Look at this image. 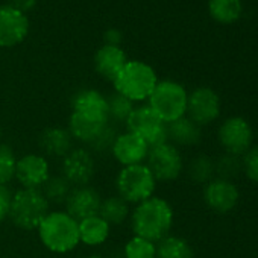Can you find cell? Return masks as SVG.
<instances>
[{
	"label": "cell",
	"mask_w": 258,
	"mask_h": 258,
	"mask_svg": "<svg viewBox=\"0 0 258 258\" xmlns=\"http://www.w3.org/2000/svg\"><path fill=\"white\" fill-rule=\"evenodd\" d=\"M146 166L157 182H173L184 173V157L181 149L166 142L149 148Z\"/></svg>",
	"instance_id": "ba28073f"
},
{
	"label": "cell",
	"mask_w": 258,
	"mask_h": 258,
	"mask_svg": "<svg viewBox=\"0 0 258 258\" xmlns=\"http://www.w3.org/2000/svg\"><path fill=\"white\" fill-rule=\"evenodd\" d=\"M216 178L234 181L238 175H241V157L222 154L214 158Z\"/></svg>",
	"instance_id": "f546056e"
},
{
	"label": "cell",
	"mask_w": 258,
	"mask_h": 258,
	"mask_svg": "<svg viewBox=\"0 0 258 258\" xmlns=\"http://www.w3.org/2000/svg\"><path fill=\"white\" fill-rule=\"evenodd\" d=\"M103 40H105V44H111V46H120L123 37H121V32L118 29H108L103 35Z\"/></svg>",
	"instance_id": "e575fe53"
},
{
	"label": "cell",
	"mask_w": 258,
	"mask_h": 258,
	"mask_svg": "<svg viewBox=\"0 0 258 258\" xmlns=\"http://www.w3.org/2000/svg\"><path fill=\"white\" fill-rule=\"evenodd\" d=\"M29 34L28 14L10 7L0 5V47L11 49L22 44Z\"/></svg>",
	"instance_id": "5bb4252c"
},
{
	"label": "cell",
	"mask_w": 258,
	"mask_h": 258,
	"mask_svg": "<svg viewBox=\"0 0 258 258\" xmlns=\"http://www.w3.org/2000/svg\"><path fill=\"white\" fill-rule=\"evenodd\" d=\"M240 188L235 181L214 178L202 188V201L208 210L217 214L234 211L240 202Z\"/></svg>",
	"instance_id": "8fae6325"
},
{
	"label": "cell",
	"mask_w": 258,
	"mask_h": 258,
	"mask_svg": "<svg viewBox=\"0 0 258 258\" xmlns=\"http://www.w3.org/2000/svg\"><path fill=\"white\" fill-rule=\"evenodd\" d=\"M50 163L43 154H26L17 158L16 163V181L22 188L41 190L44 182L50 178Z\"/></svg>",
	"instance_id": "4fadbf2b"
},
{
	"label": "cell",
	"mask_w": 258,
	"mask_h": 258,
	"mask_svg": "<svg viewBox=\"0 0 258 258\" xmlns=\"http://www.w3.org/2000/svg\"><path fill=\"white\" fill-rule=\"evenodd\" d=\"M37 2H38V0H10L8 5L19 10V11H22V13H25V14H28L31 10L35 8Z\"/></svg>",
	"instance_id": "836d02e7"
},
{
	"label": "cell",
	"mask_w": 258,
	"mask_h": 258,
	"mask_svg": "<svg viewBox=\"0 0 258 258\" xmlns=\"http://www.w3.org/2000/svg\"><path fill=\"white\" fill-rule=\"evenodd\" d=\"M106 102H108V114H109L111 121L126 123L127 117L131 115L133 109L136 108L134 102H131L127 97H124L115 91L112 94L106 96Z\"/></svg>",
	"instance_id": "f1b7e54d"
},
{
	"label": "cell",
	"mask_w": 258,
	"mask_h": 258,
	"mask_svg": "<svg viewBox=\"0 0 258 258\" xmlns=\"http://www.w3.org/2000/svg\"><path fill=\"white\" fill-rule=\"evenodd\" d=\"M84 258H106V256H102V255H97V253H93V255H87Z\"/></svg>",
	"instance_id": "d590c367"
},
{
	"label": "cell",
	"mask_w": 258,
	"mask_h": 258,
	"mask_svg": "<svg viewBox=\"0 0 258 258\" xmlns=\"http://www.w3.org/2000/svg\"><path fill=\"white\" fill-rule=\"evenodd\" d=\"M16 163L17 157L14 149L7 143H0V184L10 185L14 181Z\"/></svg>",
	"instance_id": "4dcf8cb0"
},
{
	"label": "cell",
	"mask_w": 258,
	"mask_h": 258,
	"mask_svg": "<svg viewBox=\"0 0 258 258\" xmlns=\"http://www.w3.org/2000/svg\"><path fill=\"white\" fill-rule=\"evenodd\" d=\"M96 173L93 152L87 148H73L61 160V175L73 185H90Z\"/></svg>",
	"instance_id": "7c38bea8"
},
{
	"label": "cell",
	"mask_w": 258,
	"mask_h": 258,
	"mask_svg": "<svg viewBox=\"0 0 258 258\" xmlns=\"http://www.w3.org/2000/svg\"><path fill=\"white\" fill-rule=\"evenodd\" d=\"M187 99L188 91L182 84L172 79H163L158 81L154 88L151 97L148 99V105L164 123L169 124L181 117H185Z\"/></svg>",
	"instance_id": "8992f818"
},
{
	"label": "cell",
	"mask_w": 258,
	"mask_h": 258,
	"mask_svg": "<svg viewBox=\"0 0 258 258\" xmlns=\"http://www.w3.org/2000/svg\"><path fill=\"white\" fill-rule=\"evenodd\" d=\"M73 185L59 173V175H50V178L44 182L41 187V193L47 199V202L52 205H61L67 201Z\"/></svg>",
	"instance_id": "4316f807"
},
{
	"label": "cell",
	"mask_w": 258,
	"mask_h": 258,
	"mask_svg": "<svg viewBox=\"0 0 258 258\" xmlns=\"http://www.w3.org/2000/svg\"><path fill=\"white\" fill-rule=\"evenodd\" d=\"M157 184L158 182L146 163L121 167L115 176V195L124 199L129 205H137L155 196Z\"/></svg>",
	"instance_id": "277c9868"
},
{
	"label": "cell",
	"mask_w": 258,
	"mask_h": 258,
	"mask_svg": "<svg viewBox=\"0 0 258 258\" xmlns=\"http://www.w3.org/2000/svg\"><path fill=\"white\" fill-rule=\"evenodd\" d=\"M124 258H157V243L133 235L123 247Z\"/></svg>",
	"instance_id": "83f0119b"
},
{
	"label": "cell",
	"mask_w": 258,
	"mask_h": 258,
	"mask_svg": "<svg viewBox=\"0 0 258 258\" xmlns=\"http://www.w3.org/2000/svg\"><path fill=\"white\" fill-rule=\"evenodd\" d=\"M131 205H129L124 199H121L118 195L108 196L102 199L100 208H99V216L109 223L111 226H118L129 220L131 216Z\"/></svg>",
	"instance_id": "cb8c5ba5"
},
{
	"label": "cell",
	"mask_w": 258,
	"mask_h": 258,
	"mask_svg": "<svg viewBox=\"0 0 258 258\" xmlns=\"http://www.w3.org/2000/svg\"><path fill=\"white\" fill-rule=\"evenodd\" d=\"M72 112H76L82 117L97 120V121H111L108 114L106 96L94 88L79 90L72 97Z\"/></svg>",
	"instance_id": "e0dca14e"
},
{
	"label": "cell",
	"mask_w": 258,
	"mask_h": 258,
	"mask_svg": "<svg viewBox=\"0 0 258 258\" xmlns=\"http://www.w3.org/2000/svg\"><path fill=\"white\" fill-rule=\"evenodd\" d=\"M222 114V99L211 87H196L188 93L187 117L198 126L205 127L219 120Z\"/></svg>",
	"instance_id": "30bf717a"
},
{
	"label": "cell",
	"mask_w": 258,
	"mask_h": 258,
	"mask_svg": "<svg viewBox=\"0 0 258 258\" xmlns=\"http://www.w3.org/2000/svg\"><path fill=\"white\" fill-rule=\"evenodd\" d=\"M50 211V204L41 190L19 188L14 191L10 220L23 231H35Z\"/></svg>",
	"instance_id": "5b68a950"
},
{
	"label": "cell",
	"mask_w": 258,
	"mask_h": 258,
	"mask_svg": "<svg viewBox=\"0 0 258 258\" xmlns=\"http://www.w3.org/2000/svg\"><path fill=\"white\" fill-rule=\"evenodd\" d=\"M111 225L106 223L99 214L79 220V240L85 246L97 247L106 243L111 235Z\"/></svg>",
	"instance_id": "7402d4cb"
},
{
	"label": "cell",
	"mask_w": 258,
	"mask_h": 258,
	"mask_svg": "<svg viewBox=\"0 0 258 258\" xmlns=\"http://www.w3.org/2000/svg\"><path fill=\"white\" fill-rule=\"evenodd\" d=\"M241 175L252 184L258 185V145H253L241 157Z\"/></svg>",
	"instance_id": "1f68e13d"
},
{
	"label": "cell",
	"mask_w": 258,
	"mask_h": 258,
	"mask_svg": "<svg viewBox=\"0 0 258 258\" xmlns=\"http://www.w3.org/2000/svg\"><path fill=\"white\" fill-rule=\"evenodd\" d=\"M217 143L223 154L243 157L253 146V127L241 115H229L219 123Z\"/></svg>",
	"instance_id": "52a82bcc"
},
{
	"label": "cell",
	"mask_w": 258,
	"mask_h": 258,
	"mask_svg": "<svg viewBox=\"0 0 258 258\" xmlns=\"http://www.w3.org/2000/svg\"><path fill=\"white\" fill-rule=\"evenodd\" d=\"M124 124L126 131L145 140L149 148L167 142V123H164L148 103L136 105Z\"/></svg>",
	"instance_id": "9c48e42d"
},
{
	"label": "cell",
	"mask_w": 258,
	"mask_h": 258,
	"mask_svg": "<svg viewBox=\"0 0 258 258\" xmlns=\"http://www.w3.org/2000/svg\"><path fill=\"white\" fill-rule=\"evenodd\" d=\"M109 124H111V121H108V123L97 121V120L82 117L76 112H72L69 117L67 129L70 131L75 142H79V143L91 148L99 140V137L106 131Z\"/></svg>",
	"instance_id": "ffe728a7"
},
{
	"label": "cell",
	"mask_w": 258,
	"mask_h": 258,
	"mask_svg": "<svg viewBox=\"0 0 258 258\" xmlns=\"http://www.w3.org/2000/svg\"><path fill=\"white\" fill-rule=\"evenodd\" d=\"M73 137L67 127L50 126L40 134L38 146L46 158H64L75 146Z\"/></svg>",
	"instance_id": "ac0fdd59"
},
{
	"label": "cell",
	"mask_w": 258,
	"mask_h": 258,
	"mask_svg": "<svg viewBox=\"0 0 258 258\" xmlns=\"http://www.w3.org/2000/svg\"><path fill=\"white\" fill-rule=\"evenodd\" d=\"M126 52L120 46H111V44H103L100 46L96 53H94V69L102 76L103 79L112 82L115 76L120 73V70L124 67L127 62Z\"/></svg>",
	"instance_id": "d6986e66"
},
{
	"label": "cell",
	"mask_w": 258,
	"mask_h": 258,
	"mask_svg": "<svg viewBox=\"0 0 258 258\" xmlns=\"http://www.w3.org/2000/svg\"><path fill=\"white\" fill-rule=\"evenodd\" d=\"M157 258H195V250L187 238L169 234L157 243Z\"/></svg>",
	"instance_id": "d4e9b609"
},
{
	"label": "cell",
	"mask_w": 258,
	"mask_h": 258,
	"mask_svg": "<svg viewBox=\"0 0 258 258\" xmlns=\"http://www.w3.org/2000/svg\"><path fill=\"white\" fill-rule=\"evenodd\" d=\"M13 198H14V191L11 190V187L0 184V222H4L10 217Z\"/></svg>",
	"instance_id": "d6a6232c"
},
{
	"label": "cell",
	"mask_w": 258,
	"mask_h": 258,
	"mask_svg": "<svg viewBox=\"0 0 258 258\" xmlns=\"http://www.w3.org/2000/svg\"><path fill=\"white\" fill-rule=\"evenodd\" d=\"M201 140L202 127L198 126L187 115L167 124V142L176 146L178 149L198 146Z\"/></svg>",
	"instance_id": "44dd1931"
},
{
	"label": "cell",
	"mask_w": 258,
	"mask_h": 258,
	"mask_svg": "<svg viewBox=\"0 0 258 258\" xmlns=\"http://www.w3.org/2000/svg\"><path fill=\"white\" fill-rule=\"evenodd\" d=\"M158 76L152 66L143 61H127L112 81L114 91L134 103L148 102L158 84Z\"/></svg>",
	"instance_id": "3957f363"
},
{
	"label": "cell",
	"mask_w": 258,
	"mask_h": 258,
	"mask_svg": "<svg viewBox=\"0 0 258 258\" xmlns=\"http://www.w3.org/2000/svg\"><path fill=\"white\" fill-rule=\"evenodd\" d=\"M129 222L134 235L158 243L170 234L175 223V211L167 199L155 195L134 205Z\"/></svg>",
	"instance_id": "6da1fadb"
},
{
	"label": "cell",
	"mask_w": 258,
	"mask_h": 258,
	"mask_svg": "<svg viewBox=\"0 0 258 258\" xmlns=\"http://www.w3.org/2000/svg\"><path fill=\"white\" fill-rule=\"evenodd\" d=\"M208 13L214 22L231 25L241 17L243 4L241 0H210Z\"/></svg>",
	"instance_id": "484cf974"
},
{
	"label": "cell",
	"mask_w": 258,
	"mask_h": 258,
	"mask_svg": "<svg viewBox=\"0 0 258 258\" xmlns=\"http://www.w3.org/2000/svg\"><path fill=\"white\" fill-rule=\"evenodd\" d=\"M184 172L193 184L204 187L216 178L214 158L207 154H198L188 161V164L184 167Z\"/></svg>",
	"instance_id": "603a6c76"
},
{
	"label": "cell",
	"mask_w": 258,
	"mask_h": 258,
	"mask_svg": "<svg viewBox=\"0 0 258 258\" xmlns=\"http://www.w3.org/2000/svg\"><path fill=\"white\" fill-rule=\"evenodd\" d=\"M35 231L41 244L53 253H69L81 243L79 222L64 210H50Z\"/></svg>",
	"instance_id": "7a4b0ae2"
},
{
	"label": "cell",
	"mask_w": 258,
	"mask_h": 258,
	"mask_svg": "<svg viewBox=\"0 0 258 258\" xmlns=\"http://www.w3.org/2000/svg\"><path fill=\"white\" fill-rule=\"evenodd\" d=\"M102 195L91 185L73 187L67 201L64 202V211H67L78 222L99 214L102 204Z\"/></svg>",
	"instance_id": "2e32d148"
},
{
	"label": "cell",
	"mask_w": 258,
	"mask_h": 258,
	"mask_svg": "<svg viewBox=\"0 0 258 258\" xmlns=\"http://www.w3.org/2000/svg\"><path fill=\"white\" fill-rule=\"evenodd\" d=\"M109 152L121 167L136 166L146 163L149 145L136 134L124 131L115 136Z\"/></svg>",
	"instance_id": "9a60e30c"
},
{
	"label": "cell",
	"mask_w": 258,
	"mask_h": 258,
	"mask_svg": "<svg viewBox=\"0 0 258 258\" xmlns=\"http://www.w3.org/2000/svg\"><path fill=\"white\" fill-rule=\"evenodd\" d=\"M2 136H4V129H2V126H0V143H2Z\"/></svg>",
	"instance_id": "8d00e7d4"
}]
</instances>
